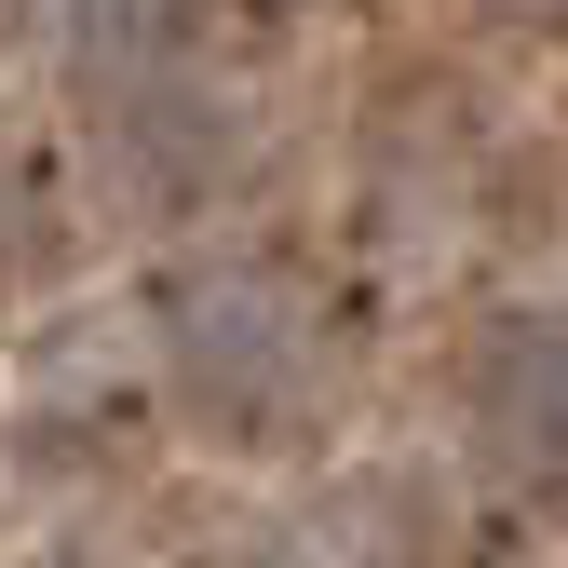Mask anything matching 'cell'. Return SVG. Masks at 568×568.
<instances>
[{
	"label": "cell",
	"mask_w": 568,
	"mask_h": 568,
	"mask_svg": "<svg viewBox=\"0 0 568 568\" xmlns=\"http://www.w3.org/2000/svg\"><path fill=\"white\" fill-rule=\"evenodd\" d=\"M176 366H190V393L203 406H231V419H271L284 393L312 379V325H298V298L284 284H203V298L176 312Z\"/></svg>",
	"instance_id": "obj_1"
},
{
	"label": "cell",
	"mask_w": 568,
	"mask_h": 568,
	"mask_svg": "<svg viewBox=\"0 0 568 568\" xmlns=\"http://www.w3.org/2000/svg\"><path fill=\"white\" fill-rule=\"evenodd\" d=\"M474 419L515 474H568V325H515L474 379Z\"/></svg>",
	"instance_id": "obj_2"
}]
</instances>
